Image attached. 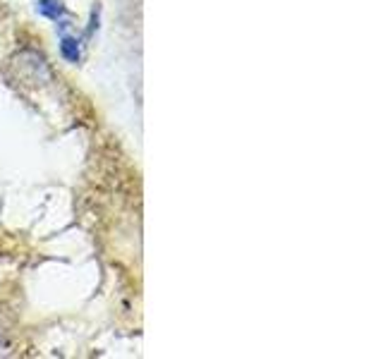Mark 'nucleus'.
<instances>
[{"label": "nucleus", "instance_id": "nucleus-1", "mask_svg": "<svg viewBox=\"0 0 383 359\" xmlns=\"http://www.w3.org/2000/svg\"><path fill=\"white\" fill-rule=\"evenodd\" d=\"M36 8H39L41 15L51 17V20H58L60 15H65V8H63V3H60V0H39V3H36Z\"/></svg>", "mask_w": 383, "mask_h": 359}, {"label": "nucleus", "instance_id": "nucleus-2", "mask_svg": "<svg viewBox=\"0 0 383 359\" xmlns=\"http://www.w3.org/2000/svg\"><path fill=\"white\" fill-rule=\"evenodd\" d=\"M60 53H63V58L68 60V63H79V44H77V39H70V36H65L63 44H60Z\"/></svg>", "mask_w": 383, "mask_h": 359}]
</instances>
